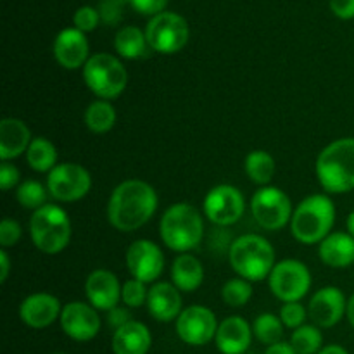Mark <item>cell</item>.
I'll return each instance as SVG.
<instances>
[{
  "mask_svg": "<svg viewBox=\"0 0 354 354\" xmlns=\"http://www.w3.org/2000/svg\"><path fill=\"white\" fill-rule=\"evenodd\" d=\"M334 221V203L327 196L317 194L301 201L290 220V230L303 244H318L330 235Z\"/></svg>",
  "mask_w": 354,
  "mask_h": 354,
  "instance_id": "4",
  "label": "cell"
},
{
  "mask_svg": "<svg viewBox=\"0 0 354 354\" xmlns=\"http://www.w3.org/2000/svg\"><path fill=\"white\" fill-rule=\"evenodd\" d=\"M252 287L248 280L244 279H234L228 280L221 289V297L225 303L232 308H241L251 299Z\"/></svg>",
  "mask_w": 354,
  "mask_h": 354,
  "instance_id": "33",
  "label": "cell"
},
{
  "mask_svg": "<svg viewBox=\"0 0 354 354\" xmlns=\"http://www.w3.org/2000/svg\"><path fill=\"white\" fill-rule=\"evenodd\" d=\"M0 282H6L7 280V277H9V272H10V259H9V256H7V252H6V249H2V251H0Z\"/></svg>",
  "mask_w": 354,
  "mask_h": 354,
  "instance_id": "43",
  "label": "cell"
},
{
  "mask_svg": "<svg viewBox=\"0 0 354 354\" xmlns=\"http://www.w3.org/2000/svg\"><path fill=\"white\" fill-rule=\"evenodd\" d=\"M90 187H92L90 173L76 162H62L48 173V192L61 203L80 201L90 192Z\"/></svg>",
  "mask_w": 354,
  "mask_h": 354,
  "instance_id": "11",
  "label": "cell"
},
{
  "mask_svg": "<svg viewBox=\"0 0 354 354\" xmlns=\"http://www.w3.org/2000/svg\"><path fill=\"white\" fill-rule=\"evenodd\" d=\"M106 320H107V325H109V327H113L114 332H116L118 328H121V327H124L127 324H130L131 315H130V311L124 310V308L116 306V308H113L111 311H107Z\"/></svg>",
  "mask_w": 354,
  "mask_h": 354,
  "instance_id": "41",
  "label": "cell"
},
{
  "mask_svg": "<svg viewBox=\"0 0 354 354\" xmlns=\"http://www.w3.org/2000/svg\"><path fill=\"white\" fill-rule=\"evenodd\" d=\"M320 259L332 268H346L354 263V237L344 232H335L325 237L318 248Z\"/></svg>",
  "mask_w": 354,
  "mask_h": 354,
  "instance_id": "23",
  "label": "cell"
},
{
  "mask_svg": "<svg viewBox=\"0 0 354 354\" xmlns=\"http://www.w3.org/2000/svg\"><path fill=\"white\" fill-rule=\"evenodd\" d=\"M216 317L206 306H190L176 318V334L185 344L204 346L216 337Z\"/></svg>",
  "mask_w": 354,
  "mask_h": 354,
  "instance_id": "13",
  "label": "cell"
},
{
  "mask_svg": "<svg viewBox=\"0 0 354 354\" xmlns=\"http://www.w3.org/2000/svg\"><path fill=\"white\" fill-rule=\"evenodd\" d=\"M114 47L121 57L140 59L147 54L149 41L144 31L138 30L137 26H124L116 33Z\"/></svg>",
  "mask_w": 354,
  "mask_h": 354,
  "instance_id": "26",
  "label": "cell"
},
{
  "mask_svg": "<svg viewBox=\"0 0 354 354\" xmlns=\"http://www.w3.org/2000/svg\"><path fill=\"white\" fill-rule=\"evenodd\" d=\"M127 3L131 9L137 10V12L154 17L162 12L168 0H127Z\"/></svg>",
  "mask_w": 354,
  "mask_h": 354,
  "instance_id": "39",
  "label": "cell"
},
{
  "mask_svg": "<svg viewBox=\"0 0 354 354\" xmlns=\"http://www.w3.org/2000/svg\"><path fill=\"white\" fill-rule=\"evenodd\" d=\"M21 239V227L17 221L10 220V218H3L0 223V244L2 248H10V245L17 244Z\"/></svg>",
  "mask_w": 354,
  "mask_h": 354,
  "instance_id": "38",
  "label": "cell"
},
{
  "mask_svg": "<svg viewBox=\"0 0 354 354\" xmlns=\"http://www.w3.org/2000/svg\"><path fill=\"white\" fill-rule=\"evenodd\" d=\"M275 159L266 151H254L245 158V173L258 185H266L275 175Z\"/></svg>",
  "mask_w": 354,
  "mask_h": 354,
  "instance_id": "28",
  "label": "cell"
},
{
  "mask_svg": "<svg viewBox=\"0 0 354 354\" xmlns=\"http://www.w3.org/2000/svg\"><path fill=\"white\" fill-rule=\"evenodd\" d=\"M265 354H297L296 349L292 348L287 342H279V344H273L266 349Z\"/></svg>",
  "mask_w": 354,
  "mask_h": 354,
  "instance_id": "44",
  "label": "cell"
},
{
  "mask_svg": "<svg viewBox=\"0 0 354 354\" xmlns=\"http://www.w3.org/2000/svg\"><path fill=\"white\" fill-rule=\"evenodd\" d=\"M121 287L116 275L109 270H95L85 282V292L95 310L111 311L121 299Z\"/></svg>",
  "mask_w": 354,
  "mask_h": 354,
  "instance_id": "17",
  "label": "cell"
},
{
  "mask_svg": "<svg viewBox=\"0 0 354 354\" xmlns=\"http://www.w3.org/2000/svg\"><path fill=\"white\" fill-rule=\"evenodd\" d=\"M55 354H64V353H55Z\"/></svg>",
  "mask_w": 354,
  "mask_h": 354,
  "instance_id": "48",
  "label": "cell"
},
{
  "mask_svg": "<svg viewBox=\"0 0 354 354\" xmlns=\"http://www.w3.org/2000/svg\"><path fill=\"white\" fill-rule=\"evenodd\" d=\"M83 80L86 86L100 99H116L127 88L128 73L120 59L114 55L95 54L83 66Z\"/></svg>",
  "mask_w": 354,
  "mask_h": 354,
  "instance_id": "7",
  "label": "cell"
},
{
  "mask_svg": "<svg viewBox=\"0 0 354 354\" xmlns=\"http://www.w3.org/2000/svg\"><path fill=\"white\" fill-rule=\"evenodd\" d=\"M147 310L158 322L175 320L182 313L180 290L168 282L156 283L149 289Z\"/></svg>",
  "mask_w": 354,
  "mask_h": 354,
  "instance_id": "21",
  "label": "cell"
},
{
  "mask_svg": "<svg viewBox=\"0 0 354 354\" xmlns=\"http://www.w3.org/2000/svg\"><path fill=\"white\" fill-rule=\"evenodd\" d=\"M346 315H348L349 324H351L353 328H354V294H353L351 297H349V301H348V310H346Z\"/></svg>",
  "mask_w": 354,
  "mask_h": 354,
  "instance_id": "46",
  "label": "cell"
},
{
  "mask_svg": "<svg viewBox=\"0 0 354 354\" xmlns=\"http://www.w3.org/2000/svg\"><path fill=\"white\" fill-rule=\"evenodd\" d=\"M306 317V310H304L303 304L299 303H286L282 306V310H280V320H282L283 327L294 328V330L303 327Z\"/></svg>",
  "mask_w": 354,
  "mask_h": 354,
  "instance_id": "35",
  "label": "cell"
},
{
  "mask_svg": "<svg viewBox=\"0 0 354 354\" xmlns=\"http://www.w3.org/2000/svg\"><path fill=\"white\" fill-rule=\"evenodd\" d=\"M151 344V332L140 322L131 320L124 327L118 328L113 335L114 354H147Z\"/></svg>",
  "mask_w": 354,
  "mask_h": 354,
  "instance_id": "24",
  "label": "cell"
},
{
  "mask_svg": "<svg viewBox=\"0 0 354 354\" xmlns=\"http://www.w3.org/2000/svg\"><path fill=\"white\" fill-rule=\"evenodd\" d=\"M73 21H75L76 30H80L85 33V31L95 30L97 24H99V21H100V14H99V10L93 9V7L85 6V7H80V9L76 10L75 19Z\"/></svg>",
  "mask_w": 354,
  "mask_h": 354,
  "instance_id": "36",
  "label": "cell"
},
{
  "mask_svg": "<svg viewBox=\"0 0 354 354\" xmlns=\"http://www.w3.org/2000/svg\"><path fill=\"white\" fill-rule=\"evenodd\" d=\"M311 287L310 270L297 259H283L277 263L270 273V289L277 299L283 303H299Z\"/></svg>",
  "mask_w": 354,
  "mask_h": 354,
  "instance_id": "8",
  "label": "cell"
},
{
  "mask_svg": "<svg viewBox=\"0 0 354 354\" xmlns=\"http://www.w3.org/2000/svg\"><path fill=\"white\" fill-rule=\"evenodd\" d=\"M318 354H349L346 351L344 348H341V346H327V348L322 349Z\"/></svg>",
  "mask_w": 354,
  "mask_h": 354,
  "instance_id": "45",
  "label": "cell"
},
{
  "mask_svg": "<svg viewBox=\"0 0 354 354\" xmlns=\"http://www.w3.org/2000/svg\"><path fill=\"white\" fill-rule=\"evenodd\" d=\"M19 182V171L14 165H10L9 161H2L0 166V187L2 190H10L16 183Z\"/></svg>",
  "mask_w": 354,
  "mask_h": 354,
  "instance_id": "40",
  "label": "cell"
},
{
  "mask_svg": "<svg viewBox=\"0 0 354 354\" xmlns=\"http://www.w3.org/2000/svg\"><path fill=\"white\" fill-rule=\"evenodd\" d=\"M251 213L265 230H280L294 214L289 196L277 187H263L252 196Z\"/></svg>",
  "mask_w": 354,
  "mask_h": 354,
  "instance_id": "10",
  "label": "cell"
},
{
  "mask_svg": "<svg viewBox=\"0 0 354 354\" xmlns=\"http://www.w3.org/2000/svg\"><path fill=\"white\" fill-rule=\"evenodd\" d=\"M30 235L37 249L45 254H59L71 239V221L68 213L55 204H45L30 220Z\"/></svg>",
  "mask_w": 354,
  "mask_h": 354,
  "instance_id": "6",
  "label": "cell"
},
{
  "mask_svg": "<svg viewBox=\"0 0 354 354\" xmlns=\"http://www.w3.org/2000/svg\"><path fill=\"white\" fill-rule=\"evenodd\" d=\"M317 176L327 192L344 194L354 189V138H339L320 152Z\"/></svg>",
  "mask_w": 354,
  "mask_h": 354,
  "instance_id": "2",
  "label": "cell"
},
{
  "mask_svg": "<svg viewBox=\"0 0 354 354\" xmlns=\"http://www.w3.org/2000/svg\"><path fill=\"white\" fill-rule=\"evenodd\" d=\"M348 310V301L337 287H324L310 301L308 317L315 325L322 328H330L337 325Z\"/></svg>",
  "mask_w": 354,
  "mask_h": 354,
  "instance_id": "16",
  "label": "cell"
},
{
  "mask_svg": "<svg viewBox=\"0 0 354 354\" xmlns=\"http://www.w3.org/2000/svg\"><path fill=\"white\" fill-rule=\"evenodd\" d=\"M61 327L68 337L75 341L86 342L92 341L100 330V318L93 306L85 303H69L62 308Z\"/></svg>",
  "mask_w": 354,
  "mask_h": 354,
  "instance_id": "15",
  "label": "cell"
},
{
  "mask_svg": "<svg viewBox=\"0 0 354 354\" xmlns=\"http://www.w3.org/2000/svg\"><path fill=\"white\" fill-rule=\"evenodd\" d=\"M28 165L31 169L38 173H50L55 168V161H57V151H55L54 144L47 138L40 137L31 140L30 147L26 151Z\"/></svg>",
  "mask_w": 354,
  "mask_h": 354,
  "instance_id": "27",
  "label": "cell"
},
{
  "mask_svg": "<svg viewBox=\"0 0 354 354\" xmlns=\"http://www.w3.org/2000/svg\"><path fill=\"white\" fill-rule=\"evenodd\" d=\"M85 123L93 133H106L116 123V111L107 100H95L85 111Z\"/></svg>",
  "mask_w": 354,
  "mask_h": 354,
  "instance_id": "29",
  "label": "cell"
},
{
  "mask_svg": "<svg viewBox=\"0 0 354 354\" xmlns=\"http://www.w3.org/2000/svg\"><path fill=\"white\" fill-rule=\"evenodd\" d=\"M245 209L244 196L232 185H218L207 192L204 199V213L207 220L218 227H230L237 223Z\"/></svg>",
  "mask_w": 354,
  "mask_h": 354,
  "instance_id": "12",
  "label": "cell"
},
{
  "mask_svg": "<svg viewBox=\"0 0 354 354\" xmlns=\"http://www.w3.org/2000/svg\"><path fill=\"white\" fill-rule=\"evenodd\" d=\"M173 286L182 292H194L204 280V268L197 258L190 254H180L171 268Z\"/></svg>",
  "mask_w": 354,
  "mask_h": 354,
  "instance_id": "25",
  "label": "cell"
},
{
  "mask_svg": "<svg viewBox=\"0 0 354 354\" xmlns=\"http://www.w3.org/2000/svg\"><path fill=\"white\" fill-rule=\"evenodd\" d=\"M54 57L62 68L78 69L88 61V41L83 31L66 28L55 37Z\"/></svg>",
  "mask_w": 354,
  "mask_h": 354,
  "instance_id": "18",
  "label": "cell"
},
{
  "mask_svg": "<svg viewBox=\"0 0 354 354\" xmlns=\"http://www.w3.org/2000/svg\"><path fill=\"white\" fill-rule=\"evenodd\" d=\"M61 304L52 294H31L21 303L19 317L24 325L31 328H45L61 318Z\"/></svg>",
  "mask_w": 354,
  "mask_h": 354,
  "instance_id": "19",
  "label": "cell"
},
{
  "mask_svg": "<svg viewBox=\"0 0 354 354\" xmlns=\"http://www.w3.org/2000/svg\"><path fill=\"white\" fill-rule=\"evenodd\" d=\"M149 47L159 54H175L189 41V24L175 12H161L152 17L145 30Z\"/></svg>",
  "mask_w": 354,
  "mask_h": 354,
  "instance_id": "9",
  "label": "cell"
},
{
  "mask_svg": "<svg viewBox=\"0 0 354 354\" xmlns=\"http://www.w3.org/2000/svg\"><path fill=\"white\" fill-rule=\"evenodd\" d=\"M322 341H324V337L317 327L303 325V327L294 330L292 337H290V346L296 349L297 354H315L320 351Z\"/></svg>",
  "mask_w": 354,
  "mask_h": 354,
  "instance_id": "31",
  "label": "cell"
},
{
  "mask_svg": "<svg viewBox=\"0 0 354 354\" xmlns=\"http://www.w3.org/2000/svg\"><path fill=\"white\" fill-rule=\"evenodd\" d=\"M31 144V131L16 118H6L0 123V158L2 161L17 158L28 151Z\"/></svg>",
  "mask_w": 354,
  "mask_h": 354,
  "instance_id": "22",
  "label": "cell"
},
{
  "mask_svg": "<svg viewBox=\"0 0 354 354\" xmlns=\"http://www.w3.org/2000/svg\"><path fill=\"white\" fill-rule=\"evenodd\" d=\"M147 287L140 280H128L121 287V299L128 308H140L142 304H147Z\"/></svg>",
  "mask_w": 354,
  "mask_h": 354,
  "instance_id": "34",
  "label": "cell"
},
{
  "mask_svg": "<svg viewBox=\"0 0 354 354\" xmlns=\"http://www.w3.org/2000/svg\"><path fill=\"white\" fill-rule=\"evenodd\" d=\"M252 330L248 322L241 317H228L218 325L216 348L223 354H242L249 349Z\"/></svg>",
  "mask_w": 354,
  "mask_h": 354,
  "instance_id": "20",
  "label": "cell"
},
{
  "mask_svg": "<svg viewBox=\"0 0 354 354\" xmlns=\"http://www.w3.org/2000/svg\"><path fill=\"white\" fill-rule=\"evenodd\" d=\"M158 209V194L142 180H127L114 189L107 204V220L116 230L133 232L144 227Z\"/></svg>",
  "mask_w": 354,
  "mask_h": 354,
  "instance_id": "1",
  "label": "cell"
},
{
  "mask_svg": "<svg viewBox=\"0 0 354 354\" xmlns=\"http://www.w3.org/2000/svg\"><path fill=\"white\" fill-rule=\"evenodd\" d=\"M348 234L351 235V237H354V211L353 213H349L348 216Z\"/></svg>",
  "mask_w": 354,
  "mask_h": 354,
  "instance_id": "47",
  "label": "cell"
},
{
  "mask_svg": "<svg viewBox=\"0 0 354 354\" xmlns=\"http://www.w3.org/2000/svg\"><path fill=\"white\" fill-rule=\"evenodd\" d=\"M252 330H254L258 341L263 342V344L273 346L282 342L283 324L280 318H277L275 315L272 313L259 315V317L256 318Z\"/></svg>",
  "mask_w": 354,
  "mask_h": 354,
  "instance_id": "30",
  "label": "cell"
},
{
  "mask_svg": "<svg viewBox=\"0 0 354 354\" xmlns=\"http://www.w3.org/2000/svg\"><path fill=\"white\" fill-rule=\"evenodd\" d=\"M124 3H127V0H102L99 7L100 19L111 26L118 24L121 19V14H123Z\"/></svg>",
  "mask_w": 354,
  "mask_h": 354,
  "instance_id": "37",
  "label": "cell"
},
{
  "mask_svg": "<svg viewBox=\"0 0 354 354\" xmlns=\"http://www.w3.org/2000/svg\"><path fill=\"white\" fill-rule=\"evenodd\" d=\"M127 266L135 280L151 283L165 270L162 251L151 241H135L127 251Z\"/></svg>",
  "mask_w": 354,
  "mask_h": 354,
  "instance_id": "14",
  "label": "cell"
},
{
  "mask_svg": "<svg viewBox=\"0 0 354 354\" xmlns=\"http://www.w3.org/2000/svg\"><path fill=\"white\" fill-rule=\"evenodd\" d=\"M17 203L21 204L26 209H40L45 206V201H47V192H45L44 185L35 180H26L19 185L16 192Z\"/></svg>",
  "mask_w": 354,
  "mask_h": 354,
  "instance_id": "32",
  "label": "cell"
},
{
  "mask_svg": "<svg viewBox=\"0 0 354 354\" xmlns=\"http://www.w3.org/2000/svg\"><path fill=\"white\" fill-rule=\"evenodd\" d=\"M161 239L171 251L187 254L201 244L204 237V221L199 211L187 203L173 204L162 214L159 225Z\"/></svg>",
  "mask_w": 354,
  "mask_h": 354,
  "instance_id": "3",
  "label": "cell"
},
{
  "mask_svg": "<svg viewBox=\"0 0 354 354\" xmlns=\"http://www.w3.org/2000/svg\"><path fill=\"white\" fill-rule=\"evenodd\" d=\"M232 268L248 282H259L275 268V251L259 235H242L235 239L228 251Z\"/></svg>",
  "mask_w": 354,
  "mask_h": 354,
  "instance_id": "5",
  "label": "cell"
},
{
  "mask_svg": "<svg viewBox=\"0 0 354 354\" xmlns=\"http://www.w3.org/2000/svg\"><path fill=\"white\" fill-rule=\"evenodd\" d=\"M330 9L341 19H353L354 0H330Z\"/></svg>",
  "mask_w": 354,
  "mask_h": 354,
  "instance_id": "42",
  "label": "cell"
}]
</instances>
